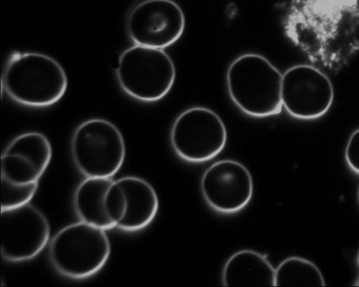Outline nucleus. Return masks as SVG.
Listing matches in <instances>:
<instances>
[{"mask_svg":"<svg viewBox=\"0 0 359 287\" xmlns=\"http://www.w3.org/2000/svg\"><path fill=\"white\" fill-rule=\"evenodd\" d=\"M287 36L313 63L337 72L359 50L357 0H299L284 20Z\"/></svg>","mask_w":359,"mask_h":287,"instance_id":"obj_1","label":"nucleus"},{"mask_svg":"<svg viewBox=\"0 0 359 287\" xmlns=\"http://www.w3.org/2000/svg\"><path fill=\"white\" fill-rule=\"evenodd\" d=\"M282 76L265 57L245 53L236 58L228 68V93L233 103L250 116L278 114L283 108Z\"/></svg>","mask_w":359,"mask_h":287,"instance_id":"obj_2","label":"nucleus"},{"mask_svg":"<svg viewBox=\"0 0 359 287\" xmlns=\"http://www.w3.org/2000/svg\"><path fill=\"white\" fill-rule=\"evenodd\" d=\"M2 86L15 102L34 107L57 102L67 88L66 73L53 58L40 53H14L8 60Z\"/></svg>","mask_w":359,"mask_h":287,"instance_id":"obj_3","label":"nucleus"},{"mask_svg":"<svg viewBox=\"0 0 359 287\" xmlns=\"http://www.w3.org/2000/svg\"><path fill=\"white\" fill-rule=\"evenodd\" d=\"M110 252L105 229L83 221L62 228L49 246L52 265L62 275L74 279L96 274L107 262Z\"/></svg>","mask_w":359,"mask_h":287,"instance_id":"obj_4","label":"nucleus"},{"mask_svg":"<svg viewBox=\"0 0 359 287\" xmlns=\"http://www.w3.org/2000/svg\"><path fill=\"white\" fill-rule=\"evenodd\" d=\"M116 73L121 88L144 102L165 97L176 76L173 61L163 49L137 44L122 52Z\"/></svg>","mask_w":359,"mask_h":287,"instance_id":"obj_5","label":"nucleus"},{"mask_svg":"<svg viewBox=\"0 0 359 287\" xmlns=\"http://www.w3.org/2000/svg\"><path fill=\"white\" fill-rule=\"evenodd\" d=\"M71 152L76 168L86 178H111L124 162L126 145L114 124L95 118L76 128Z\"/></svg>","mask_w":359,"mask_h":287,"instance_id":"obj_6","label":"nucleus"},{"mask_svg":"<svg viewBox=\"0 0 359 287\" xmlns=\"http://www.w3.org/2000/svg\"><path fill=\"white\" fill-rule=\"evenodd\" d=\"M226 140V128L220 116L203 107H191L182 112L170 131L175 152L191 163L213 159L223 150Z\"/></svg>","mask_w":359,"mask_h":287,"instance_id":"obj_7","label":"nucleus"},{"mask_svg":"<svg viewBox=\"0 0 359 287\" xmlns=\"http://www.w3.org/2000/svg\"><path fill=\"white\" fill-rule=\"evenodd\" d=\"M333 99L331 81L323 72L313 65H294L282 76L283 107L293 117L319 118L330 109Z\"/></svg>","mask_w":359,"mask_h":287,"instance_id":"obj_8","label":"nucleus"},{"mask_svg":"<svg viewBox=\"0 0 359 287\" xmlns=\"http://www.w3.org/2000/svg\"><path fill=\"white\" fill-rule=\"evenodd\" d=\"M50 238L46 216L28 203L1 210V253L7 261L18 262L39 255Z\"/></svg>","mask_w":359,"mask_h":287,"instance_id":"obj_9","label":"nucleus"},{"mask_svg":"<svg viewBox=\"0 0 359 287\" xmlns=\"http://www.w3.org/2000/svg\"><path fill=\"white\" fill-rule=\"evenodd\" d=\"M185 27V17L172 0H144L127 20L130 38L137 45L163 49L176 42Z\"/></svg>","mask_w":359,"mask_h":287,"instance_id":"obj_10","label":"nucleus"},{"mask_svg":"<svg viewBox=\"0 0 359 287\" xmlns=\"http://www.w3.org/2000/svg\"><path fill=\"white\" fill-rule=\"evenodd\" d=\"M201 190L208 205L221 213L231 214L243 209L253 194V180L241 162L222 159L210 166L201 180Z\"/></svg>","mask_w":359,"mask_h":287,"instance_id":"obj_11","label":"nucleus"},{"mask_svg":"<svg viewBox=\"0 0 359 287\" xmlns=\"http://www.w3.org/2000/svg\"><path fill=\"white\" fill-rule=\"evenodd\" d=\"M125 199V213L117 228L134 232L148 226L158 210V198L154 187L145 180L125 176L116 180Z\"/></svg>","mask_w":359,"mask_h":287,"instance_id":"obj_12","label":"nucleus"},{"mask_svg":"<svg viewBox=\"0 0 359 287\" xmlns=\"http://www.w3.org/2000/svg\"><path fill=\"white\" fill-rule=\"evenodd\" d=\"M222 283L224 286H275V269L259 252L240 250L226 262Z\"/></svg>","mask_w":359,"mask_h":287,"instance_id":"obj_13","label":"nucleus"},{"mask_svg":"<svg viewBox=\"0 0 359 287\" xmlns=\"http://www.w3.org/2000/svg\"><path fill=\"white\" fill-rule=\"evenodd\" d=\"M111 178H86L77 187L74 206L81 221L103 229L115 227L106 211V195L113 183Z\"/></svg>","mask_w":359,"mask_h":287,"instance_id":"obj_14","label":"nucleus"},{"mask_svg":"<svg viewBox=\"0 0 359 287\" xmlns=\"http://www.w3.org/2000/svg\"><path fill=\"white\" fill-rule=\"evenodd\" d=\"M325 286V279L320 270L307 259L289 257L275 269V286Z\"/></svg>","mask_w":359,"mask_h":287,"instance_id":"obj_15","label":"nucleus"},{"mask_svg":"<svg viewBox=\"0 0 359 287\" xmlns=\"http://www.w3.org/2000/svg\"><path fill=\"white\" fill-rule=\"evenodd\" d=\"M4 152L27 159L41 177L52 158L50 141L39 132H28L17 136L10 142Z\"/></svg>","mask_w":359,"mask_h":287,"instance_id":"obj_16","label":"nucleus"},{"mask_svg":"<svg viewBox=\"0 0 359 287\" xmlns=\"http://www.w3.org/2000/svg\"><path fill=\"white\" fill-rule=\"evenodd\" d=\"M1 178L19 185L39 182L41 176L27 159L4 152L1 157Z\"/></svg>","mask_w":359,"mask_h":287,"instance_id":"obj_17","label":"nucleus"},{"mask_svg":"<svg viewBox=\"0 0 359 287\" xmlns=\"http://www.w3.org/2000/svg\"><path fill=\"white\" fill-rule=\"evenodd\" d=\"M38 186L39 182L19 185L1 178V210L28 203L34 197Z\"/></svg>","mask_w":359,"mask_h":287,"instance_id":"obj_18","label":"nucleus"},{"mask_svg":"<svg viewBox=\"0 0 359 287\" xmlns=\"http://www.w3.org/2000/svg\"><path fill=\"white\" fill-rule=\"evenodd\" d=\"M105 206L107 213L116 227L126 209L123 193L116 180H114L107 193Z\"/></svg>","mask_w":359,"mask_h":287,"instance_id":"obj_19","label":"nucleus"},{"mask_svg":"<svg viewBox=\"0 0 359 287\" xmlns=\"http://www.w3.org/2000/svg\"><path fill=\"white\" fill-rule=\"evenodd\" d=\"M345 159L348 166L359 173V128L355 130L348 140Z\"/></svg>","mask_w":359,"mask_h":287,"instance_id":"obj_20","label":"nucleus"},{"mask_svg":"<svg viewBox=\"0 0 359 287\" xmlns=\"http://www.w3.org/2000/svg\"><path fill=\"white\" fill-rule=\"evenodd\" d=\"M357 261H358V263L359 265V248H358V252H357Z\"/></svg>","mask_w":359,"mask_h":287,"instance_id":"obj_21","label":"nucleus"},{"mask_svg":"<svg viewBox=\"0 0 359 287\" xmlns=\"http://www.w3.org/2000/svg\"><path fill=\"white\" fill-rule=\"evenodd\" d=\"M358 197H359V187H358Z\"/></svg>","mask_w":359,"mask_h":287,"instance_id":"obj_22","label":"nucleus"}]
</instances>
